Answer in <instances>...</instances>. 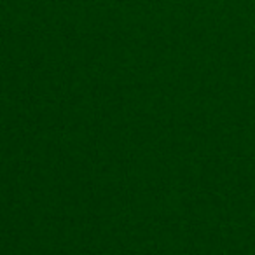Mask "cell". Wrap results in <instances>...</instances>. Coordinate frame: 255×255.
I'll return each instance as SVG.
<instances>
[]
</instances>
